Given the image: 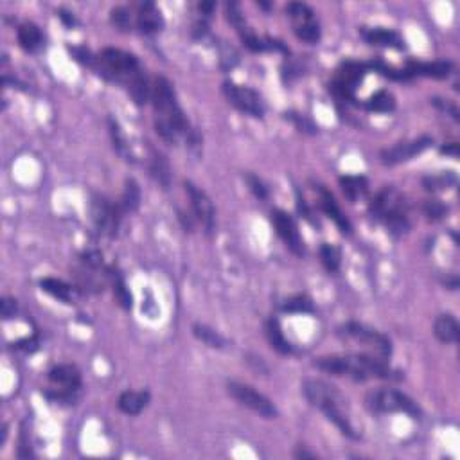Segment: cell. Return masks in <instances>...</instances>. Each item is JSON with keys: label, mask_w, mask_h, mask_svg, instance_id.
Segmentation results:
<instances>
[{"label": "cell", "mask_w": 460, "mask_h": 460, "mask_svg": "<svg viewBox=\"0 0 460 460\" xmlns=\"http://www.w3.org/2000/svg\"><path fill=\"white\" fill-rule=\"evenodd\" d=\"M151 103L155 112V129L160 138L169 144H178L184 138L187 144L196 146V134L189 128L184 110L178 103L175 86L168 78L159 76L151 86Z\"/></svg>", "instance_id": "6da1fadb"}, {"label": "cell", "mask_w": 460, "mask_h": 460, "mask_svg": "<svg viewBox=\"0 0 460 460\" xmlns=\"http://www.w3.org/2000/svg\"><path fill=\"white\" fill-rule=\"evenodd\" d=\"M95 70L104 79L125 86L135 104L142 106L151 100V85L146 72L142 70L137 56L122 49L106 47L101 51L95 61Z\"/></svg>", "instance_id": "7a4b0ae2"}, {"label": "cell", "mask_w": 460, "mask_h": 460, "mask_svg": "<svg viewBox=\"0 0 460 460\" xmlns=\"http://www.w3.org/2000/svg\"><path fill=\"white\" fill-rule=\"evenodd\" d=\"M315 367L331 376L349 378L353 381L369 379H396V372L390 369L387 360L374 354H331L315 360Z\"/></svg>", "instance_id": "3957f363"}, {"label": "cell", "mask_w": 460, "mask_h": 460, "mask_svg": "<svg viewBox=\"0 0 460 460\" xmlns=\"http://www.w3.org/2000/svg\"><path fill=\"white\" fill-rule=\"evenodd\" d=\"M302 394L311 406L320 410L327 421L333 422L340 430V434H344L349 439H358V434L349 415L347 399L342 396L338 388L322 379L311 378L302 381Z\"/></svg>", "instance_id": "277c9868"}, {"label": "cell", "mask_w": 460, "mask_h": 460, "mask_svg": "<svg viewBox=\"0 0 460 460\" xmlns=\"http://www.w3.org/2000/svg\"><path fill=\"white\" fill-rule=\"evenodd\" d=\"M369 211L370 216L376 221L385 225L388 228V232L394 234V236H403L404 232H409L410 221L406 202H404L403 194L396 187H392V185L390 187H383L370 203Z\"/></svg>", "instance_id": "5b68a950"}, {"label": "cell", "mask_w": 460, "mask_h": 460, "mask_svg": "<svg viewBox=\"0 0 460 460\" xmlns=\"http://www.w3.org/2000/svg\"><path fill=\"white\" fill-rule=\"evenodd\" d=\"M365 404L374 413H406L412 418L421 415L415 401L396 388H372L367 392Z\"/></svg>", "instance_id": "8992f818"}, {"label": "cell", "mask_w": 460, "mask_h": 460, "mask_svg": "<svg viewBox=\"0 0 460 460\" xmlns=\"http://www.w3.org/2000/svg\"><path fill=\"white\" fill-rule=\"evenodd\" d=\"M51 390L47 392V397L52 401H74L76 394L81 388V372L76 365L70 363H61V365L52 367L47 374Z\"/></svg>", "instance_id": "52a82bcc"}, {"label": "cell", "mask_w": 460, "mask_h": 460, "mask_svg": "<svg viewBox=\"0 0 460 460\" xmlns=\"http://www.w3.org/2000/svg\"><path fill=\"white\" fill-rule=\"evenodd\" d=\"M338 335L349 338V340L360 342L363 347L376 353L383 360H388V356L392 354V344L387 336L372 329V327L365 326V324L345 322L344 326L338 327Z\"/></svg>", "instance_id": "ba28073f"}, {"label": "cell", "mask_w": 460, "mask_h": 460, "mask_svg": "<svg viewBox=\"0 0 460 460\" xmlns=\"http://www.w3.org/2000/svg\"><path fill=\"white\" fill-rule=\"evenodd\" d=\"M227 392L228 396L236 399L237 403L250 409L252 412L259 413L261 418L264 419H277L279 418V410L270 399H268L264 394L257 392L255 388H252L250 385L239 381H228L227 383Z\"/></svg>", "instance_id": "9c48e42d"}, {"label": "cell", "mask_w": 460, "mask_h": 460, "mask_svg": "<svg viewBox=\"0 0 460 460\" xmlns=\"http://www.w3.org/2000/svg\"><path fill=\"white\" fill-rule=\"evenodd\" d=\"M223 94L227 97V101L232 104L236 110L246 113L250 117H255V119H262L264 112H267V106H264V101H262L261 95L250 88V86L237 85L232 81H225L223 83Z\"/></svg>", "instance_id": "30bf717a"}, {"label": "cell", "mask_w": 460, "mask_h": 460, "mask_svg": "<svg viewBox=\"0 0 460 460\" xmlns=\"http://www.w3.org/2000/svg\"><path fill=\"white\" fill-rule=\"evenodd\" d=\"M90 218L94 227L97 228V232L103 234V236L113 237L119 230L122 211H120L119 205H113L104 196H94L90 202Z\"/></svg>", "instance_id": "8fae6325"}, {"label": "cell", "mask_w": 460, "mask_h": 460, "mask_svg": "<svg viewBox=\"0 0 460 460\" xmlns=\"http://www.w3.org/2000/svg\"><path fill=\"white\" fill-rule=\"evenodd\" d=\"M286 13L293 24V31L301 40L308 43H317L320 40V26L315 11L308 4L302 2H292L286 6Z\"/></svg>", "instance_id": "7c38bea8"}, {"label": "cell", "mask_w": 460, "mask_h": 460, "mask_svg": "<svg viewBox=\"0 0 460 460\" xmlns=\"http://www.w3.org/2000/svg\"><path fill=\"white\" fill-rule=\"evenodd\" d=\"M185 193L189 196L191 200V209H193L194 218L202 223V227L205 228L207 234H212L216 228V209L212 200L209 198V194L198 187V185H194L193 182L185 180L184 182Z\"/></svg>", "instance_id": "4fadbf2b"}, {"label": "cell", "mask_w": 460, "mask_h": 460, "mask_svg": "<svg viewBox=\"0 0 460 460\" xmlns=\"http://www.w3.org/2000/svg\"><path fill=\"white\" fill-rule=\"evenodd\" d=\"M363 76H365V65L356 63V61H347L342 65L331 85L336 97L342 101H354V92Z\"/></svg>", "instance_id": "5bb4252c"}, {"label": "cell", "mask_w": 460, "mask_h": 460, "mask_svg": "<svg viewBox=\"0 0 460 460\" xmlns=\"http://www.w3.org/2000/svg\"><path fill=\"white\" fill-rule=\"evenodd\" d=\"M431 144H434V138L425 135V137L413 138V141L397 142L396 146L383 150L379 157H381V162L385 164V166H396V164L409 162L413 157L421 155L422 151L428 150Z\"/></svg>", "instance_id": "9a60e30c"}, {"label": "cell", "mask_w": 460, "mask_h": 460, "mask_svg": "<svg viewBox=\"0 0 460 460\" xmlns=\"http://www.w3.org/2000/svg\"><path fill=\"white\" fill-rule=\"evenodd\" d=\"M271 223L276 227L277 236L284 241V245L288 246L295 255H304V239L301 237L299 227L288 212L276 209L271 211Z\"/></svg>", "instance_id": "2e32d148"}, {"label": "cell", "mask_w": 460, "mask_h": 460, "mask_svg": "<svg viewBox=\"0 0 460 460\" xmlns=\"http://www.w3.org/2000/svg\"><path fill=\"white\" fill-rule=\"evenodd\" d=\"M453 70L452 61H409L404 67V79L422 76V78L444 79Z\"/></svg>", "instance_id": "e0dca14e"}, {"label": "cell", "mask_w": 460, "mask_h": 460, "mask_svg": "<svg viewBox=\"0 0 460 460\" xmlns=\"http://www.w3.org/2000/svg\"><path fill=\"white\" fill-rule=\"evenodd\" d=\"M315 191H317V194H319L320 209H322V211L326 212V214L329 216L333 221H335L336 227L340 228V232L342 234L353 232V225H351V221L345 218V214L342 212L340 205L336 203L335 196H333V194L329 193L326 187H322V185H317V187H315Z\"/></svg>", "instance_id": "ac0fdd59"}, {"label": "cell", "mask_w": 460, "mask_h": 460, "mask_svg": "<svg viewBox=\"0 0 460 460\" xmlns=\"http://www.w3.org/2000/svg\"><path fill=\"white\" fill-rule=\"evenodd\" d=\"M361 36L370 45L376 47H388V49H403L404 42L396 31L385 29V27H363Z\"/></svg>", "instance_id": "d6986e66"}, {"label": "cell", "mask_w": 460, "mask_h": 460, "mask_svg": "<svg viewBox=\"0 0 460 460\" xmlns=\"http://www.w3.org/2000/svg\"><path fill=\"white\" fill-rule=\"evenodd\" d=\"M137 26L144 35H155L164 29V17L153 2H144L138 6Z\"/></svg>", "instance_id": "ffe728a7"}, {"label": "cell", "mask_w": 460, "mask_h": 460, "mask_svg": "<svg viewBox=\"0 0 460 460\" xmlns=\"http://www.w3.org/2000/svg\"><path fill=\"white\" fill-rule=\"evenodd\" d=\"M150 392L148 390H126L119 396L117 406L126 415H138L150 404Z\"/></svg>", "instance_id": "44dd1931"}, {"label": "cell", "mask_w": 460, "mask_h": 460, "mask_svg": "<svg viewBox=\"0 0 460 460\" xmlns=\"http://www.w3.org/2000/svg\"><path fill=\"white\" fill-rule=\"evenodd\" d=\"M459 322L453 315H439L434 322V333L443 344H457L459 340Z\"/></svg>", "instance_id": "7402d4cb"}, {"label": "cell", "mask_w": 460, "mask_h": 460, "mask_svg": "<svg viewBox=\"0 0 460 460\" xmlns=\"http://www.w3.org/2000/svg\"><path fill=\"white\" fill-rule=\"evenodd\" d=\"M40 288H42V292L49 293L51 297L58 299L65 304H72L74 302V288L63 280L54 279V277H43L40 280Z\"/></svg>", "instance_id": "603a6c76"}, {"label": "cell", "mask_w": 460, "mask_h": 460, "mask_svg": "<svg viewBox=\"0 0 460 460\" xmlns=\"http://www.w3.org/2000/svg\"><path fill=\"white\" fill-rule=\"evenodd\" d=\"M150 173L151 177L155 178L157 184L162 185V189H169V185H171V168H169L168 159L155 150L151 151L150 157Z\"/></svg>", "instance_id": "cb8c5ba5"}, {"label": "cell", "mask_w": 460, "mask_h": 460, "mask_svg": "<svg viewBox=\"0 0 460 460\" xmlns=\"http://www.w3.org/2000/svg\"><path fill=\"white\" fill-rule=\"evenodd\" d=\"M18 43H20V47L27 52H35L42 47L43 43V36L42 31H40L38 26L35 24H31V22H26V24H22L18 27Z\"/></svg>", "instance_id": "d4e9b609"}, {"label": "cell", "mask_w": 460, "mask_h": 460, "mask_svg": "<svg viewBox=\"0 0 460 460\" xmlns=\"http://www.w3.org/2000/svg\"><path fill=\"white\" fill-rule=\"evenodd\" d=\"M264 331H267L268 344L271 345V349H276L277 353H280V354H292L293 353L292 344H290L288 338L284 336L283 327H280L279 320H277V319L268 320L267 327H264Z\"/></svg>", "instance_id": "484cf974"}, {"label": "cell", "mask_w": 460, "mask_h": 460, "mask_svg": "<svg viewBox=\"0 0 460 460\" xmlns=\"http://www.w3.org/2000/svg\"><path fill=\"white\" fill-rule=\"evenodd\" d=\"M108 280H110V284H112L113 297L117 299V302H119L120 308H125V310H132V306H134V297H132L129 290L126 288L125 277L120 276V271L110 268V270H108Z\"/></svg>", "instance_id": "4316f807"}, {"label": "cell", "mask_w": 460, "mask_h": 460, "mask_svg": "<svg viewBox=\"0 0 460 460\" xmlns=\"http://www.w3.org/2000/svg\"><path fill=\"white\" fill-rule=\"evenodd\" d=\"M340 187L349 202L354 203L365 196L367 189H369V182H367L365 177H342Z\"/></svg>", "instance_id": "83f0119b"}, {"label": "cell", "mask_w": 460, "mask_h": 460, "mask_svg": "<svg viewBox=\"0 0 460 460\" xmlns=\"http://www.w3.org/2000/svg\"><path fill=\"white\" fill-rule=\"evenodd\" d=\"M108 125H110V135H112L113 150H116L126 162H134V155H132V150H129L128 138H126L125 132H122V128L119 126V122H117L113 117H110V119H108Z\"/></svg>", "instance_id": "f1b7e54d"}, {"label": "cell", "mask_w": 460, "mask_h": 460, "mask_svg": "<svg viewBox=\"0 0 460 460\" xmlns=\"http://www.w3.org/2000/svg\"><path fill=\"white\" fill-rule=\"evenodd\" d=\"M138 205H141V187H138V184L134 178H128L125 184L122 196H120V211H122V214L125 212H135Z\"/></svg>", "instance_id": "f546056e"}, {"label": "cell", "mask_w": 460, "mask_h": 460, "mask_svg": "<svg viewBox=\"0 0 460 460\" xmlns=\"http://www.w3.org/2000/svg\"><path fill=\"white\" fill-rule=\"evenodd\" d=\"M193 333L200 342H203V344L207 345V347L223 349L225 345H227L225 336L220 335V333L216 331V329H212V327L205 326V324H194Z\"/></svg>", "instance_id": "4dcf8cb0"}, {"label": "cell", "mask_w": 460, "mask_h": 460, "mask_svg": "<svg viewBox=\"0 0 460 460\" xmlns=\"http://www.w3.org/2000/svg\"><path fill=\"white\" fill-rule=\"evenodd\" d=\"M367 108L370 112H378V113H388L396 108V100L394 95L387 90H379L374 95H370L369 101H367Z\"/></svg>", "instance_id": "1f68e13d"}, {"label": "cell", "mask_w": 460, "mask_h": 460, "mask_svg": "<svg viewBox=\"0 0 460 460\" xmlns=\"http://www.w3.org/2000/svg\"><path fill=\"white\" fill-rule=\"evenodd\" d=\"M320 261H322L324 268H326L327 271H331V273L338 271L342 262L340 248L335 245H329V243H324V245L320 246Z\"/></svg>", "instance_id": "d6a6232c"}, {"label": "cell", "mask_w": 460, "mask_h": 460, "mask_svg": "<svg viewBox=\"0 0 460 460\" xmlns=\"http://www.w3.org/2000/svg\"><path fill=\"white\" fill-rule=\"evenodd\" d=\"M283 310L286 313H310L313 310L311 301L304 295H299V297H293L290 301H286V304L283 306Z\"/></svg>", "instance_id": "836d02e7"}, {"label": "cell", "mask_w": 460, "mask_h": 460, "mask_svg": "<svg viewBox=\"0 0 460 460\" xmlns=\"http://www.w3.org/2000/svg\"><path fill=\"white\" fill-rule=\"evenodd\" d=\"M110 20H112V24L119 31H128L129 27H132V15H129L128 9L122 8V6H117V8L112 9Z\"/></svg>", "instance_id": "e575fe53"}, {"label": "cell", "mask_w": 460, "mask_h": 460, "mask_svg": "<svg viewBox=\"0 0 460 460\" xmlns=\"http://www.w3.org/2000/svg\"><path fill=\"white\" fill-rule=\"evenodd\" d=\"M422 211H425V214L428 216V220H441V218H444L447 212V207L444 205V203H441L439 200H428V202H425V207H422Z\"/></svg>", "instance_id": "d590c367"}, {"label": "cell", "mask_w": 460, "mask_h": 460, "mask_svg": "<svg viewBox=\"0 0 460 460\" xmlns=\"http://www.w3.org/2000/svg\"><path fill=\"white\" fill-rule=\"evenodd\" d=\"M453 182L455 184V177L453 175H441V177H430L425 178V189L426 191H441V189H447V184Z\"/></svg>", "instance_id": "8d00e7d4"}, {"label": "cell", "mask_w": 460, "mask_h": 460, "mask_svg": "<svg viewBox=\"0 0 460 460\" xmlns=\"http://www.w3.org/2000/svg\"><path fill=\"white\" fill-rule=\"evenodd\" d=\"M245 180H246V184H248V189L254 193L255 198H259V200H267L268 198L267 185L262 184V180H259L255 175H250V173H248V175L245 177Z\"/></svg>", "instance_id": "74e56055"}, {"label": "cell", "mask_w": 460, "mask_h": 460, "mask_svg": "<svg viewBox=\"0 0 460 460\" xmlns=\"http://www.w3.org/2000/svg\"><path fill=\"white\" fill-rule=\"evenodd\" d=\"M290 119L295 122V126H297L301 132H308V134H315V132H317V126H315L308 117L302 116V113H290Z\"/></svg>", "instance_id": "f35d334b"}, {"label": "cell", "mask_w": 460, "mask_h": 460, "mask_svg": "<svg viewBox=\"0 0 460 460\" xmlns=\"http://www.w3.org/2000/svg\"><path fill=\"white\" fill-rule=\"evenodd\" d=\"M431 103H434L437 108H441V110H444V112H446V113H450V116H452L455 120L460 119V117H459V108H457V104L450 103V101L439 100V97H434V100H431Z\"/></svg>", "instance_id": "ab89813d"}, {"label": "cell", "mask_w": 460, "mask_h": 460, "mask_svg": "<svg viewBox=\"0 0 460 460\" xmlns=\"http://www.w3.org/2000/svg\"><path fill=\"white\" fill-rule=\"evenodd\" d=\"M15 313H17V301L9 297L2 299V317L9 320L11 317H15Z\"/></svg>", "instance_id": "60d3db41"}, {"label": "cell", "mask_w": 460, "mask_h": 460, "mask_svg": "<svg viewBox=\"0 0 460 460\" xmlns=\"http://www.w3.org/2000/svg\"><path fill=\"white\" fill-rule=\"evenodd\" d=\"M198 9L203 18H209L212 15V11L216 9V4L214 2H202V4H198Z\"/></svg>", "instance_id": "b9f144b4"}, {"label": "cell", "mask_w": 460, "mask_h": 460, "mask_svg": "<svg viewBox=\"0 0 460 460\" xmlns=\"http://www.w3.org/2000/svg\"><path fill=\"white\" fill-rule=\"evenodd\" d=\"M36 344H38V342H36L35 338H26V340L18 342L17 347L18 349H24V351H35Z\"/></svg>", "instance_id": "7bdbcfd3"}, {"label": "cell", "mask_w": 460, "mask_h": 460, "mask_svg": "<svg viewBox=\"0 0 460 460\" xmlns=\"http://www.w3.org/2000/svg\"><path fill=\"white\" fill-rule=\"evenodd\" d=\"M441 153H443V155L457 157V155H459V146H457L455 142H452V144H450V146H444V148H441Z\"/></svg>", "instance_id": "ee69618b"}, {"label": "cell", "mask_w": 460, "mask_h": 460, "mask_svg": "<svg viewBox=\"0 0 460 460\" xmlns=\"http://www.w3.org/2000/svg\"><path fill=\"white\" fill-rule=\"evenodd\" d=\"M60 18H61V20H63L65 24H67V26H69V27H72L74 24H76V18H74V15H72V13H67V11H63V9H61V11H60Z\"/></svg>", "instance_id": "f6af8a7d"}, {"label": "cell", "mask_w": 460, "mask_h": 460, "mask_svg": "<svg viewBox=\"0 0 460 460\" xmlns=\"http://www.w3.org/2000/svg\"><path fill=\"white\" fill-rule=\"evenodd\" d=\"M295 457H297V459H315V453L306 452V450H299V452H295Z\"/></svg>", "instance_id": "bcb514c9"}]
</instances>
